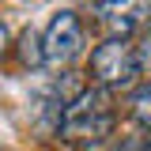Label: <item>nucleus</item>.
Wrapping results in <instances>:
<instances>
[{
    "label": "nucleus",
    "mask_w": 151,
    "mask_h": 151,
    "mask_svg": "<svg viewBox=\"0 0 151 151\" xmlns=\"http://www.w3.org/2000/svg\"><path fill=\"white\" fill-rule=\"evenodd\" d=\"M91 76L98 79L102 91L136 87V76H140L136 45H129L125 38H106L102 45H94V53H91Z\"/></svg>",
    "instance_id": "nucleus-2"
},
{
    "label": "nucleus",
    "mask_w": 151,
    "mask_h": 151,
    "mask_svg": "<svg viewBox=\"0 0 151 151\" xmlns=\"http://www.w3.org/2000/svg\"><path fill=\"white\" fill-rule=\"evenodd\" d=\"M38 42H42V64L68 68L76 57L83 53V27H79V19L72 12H57L53 23L45 27V34Z\"/></svg>",
    "instance_id": "nucleus-3"
},
{
    "label": "nucleus",
    "mask_w": 151,
    "mask_h": 151,
    "mask_svg": "<svg viewBox=\"0 0 151 151\" xmlns=\"http://www.w3.org/2000/svg\"><path fill=\"white\" fill-rule=\"evenodd\" d=\"M4 45H8V30H4V23H0V53H4Z\"/></svg>",
    "instance_id": "nucleus-8"
},
{
    "label": "nucleus",
    "mask_w": 151,
    "mask_h": 151,
    "mask_svg": "<svg viewBox=\"0 0 151 151\" xmlns=\"http://www.w3.org/2000/svg\"><path fill=\"white\" fill-rule=\"evenodd\" d=\"M19 57H23V64H30V68L42 64V42H38L34 30H23V38H19Z\"/></svg>",
    "instance_id": "nucleus-6"
},
{
    "label": "nucleus",
    "mask_w": 151,
    "mask_h": 151,
    "mask_svg": "<svg viewBox=\"0 0 151 151\" xmlns=\"http://www.w3.org/2000/svg\"><path fill=\"white\" fill-rule=\"evenodd\" d=\"M94 19L110 38H125L140 30L151 19V0H98L94 4Z\"/></svg>",
    "instance_id": "nucleus-4"
},
{
    "label": "nucleus",
    "mask_w": 151,
    "mask_h": 151,
    "mask_svg": "<svg viewBox=\"0 0 151 151\" xmlns=\"http://www.w3.org/2000/svg\"><path fill=\"white\" fill-rule=\"evenodd\" d=\"M129 110H132V121L140 125V129L151 132V83H140L129 98Z\"/></svg>",
    "instance_id": "nucleus-5"
},
{
    "label": "nucleus",
    "mask_w": 151,
    "mask_h": 151,
    "mask_svg": "<svg viewBox=\"0 0 151 151\" xmlns=\"http://www.w3.org/2000/svg\"><path fill=\"white\" fill-rule=\"evenodd\" d=\"M136 60H140V68H151V30L144 34V42H140V49H136Z\"/></svg>",
    "instance_id": "nucleus-7"
},
{
    "label": "nucleus",
    "mask_w": 151,
    "mask_h": 151,
    "mask_svg": "<svg viewBox=\"0 0 151 151\" xmlns=\"http://www.w3.org/2000/svg\"><path fill=\"white\" fill-rule=\"evenodd\" d=\"M113 121H117V113H113L110 91H102V87H83V91H76L72 98L64 102V110L57 117V132H60V140H68V144L91 147V144H102L113 132Z\"/></svg>",
    "instance_id": "nucleus-1"
}]
</instances>
